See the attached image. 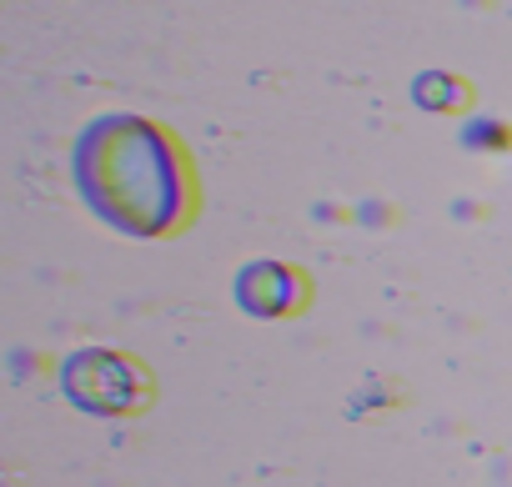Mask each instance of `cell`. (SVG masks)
<instances>
[{"label": "cell", "mask_w": 512, "mask_h": 487, "mask_svg": "<svg viewBox=\"0 0 512 487\" xmlns=\"http://www.w3.org/2000/svg\"><path fill=\"white\" fill-rule=\"evenodd\" d=\"M81 201L121 236H171L196 211V181L181 141L131 111H106L81 126L71 146Z\"/></svg>", "instance_id": "1"}, {"label": "cell", "mask_w": 512, "mask_h": 487, "mask_svg": "<svg viewBox=\"0 0 512 487\" xmlns=\"http://www.w3.org/2000/svg\"><path fill=\"white\" fill-rule=\"evenodd\" d=\"M61 387L86 412H136L146 402V372L116 352H76L61 367Z\"/></svg>", "instance_id": "2"}, {"label": "cell", "mask_w": 512, "mask_h": 487, "mask_svg": "<svg viewBox=\"0 0 512 487\" xmlns=\"http://www.w3.org/2000/svg\"><path fill=\"white\" fill-rule=\"evenodd\" d=\"M236 302L251 317H292L307 302V287H302V272H292V267L256 262L236 277Z\"/></svg>", "instance_id": "3"}]
</instances>
